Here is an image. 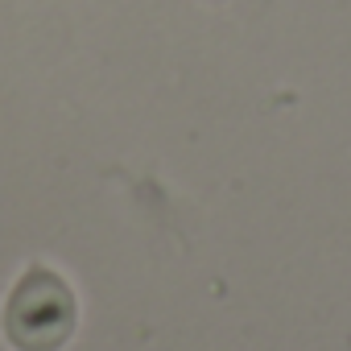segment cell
Instances as JSON below:
<instances>
[{
	"mask_svg": "<svg viewBox=\"0 0 351 351\" xmlns=\"http://www.w3.org/2000/svg\"><path fill=\"white\" fill-rule=\"evenodd\" d=\"M5 335L17 351H58L75 335L71 285L50 269H29L5 306Z\"/></svg>",
	"mask_w": 351,
	"mask_h": 351,
	"instance_id": "obj_1",
	"label": "cell"
}]
</instances>
